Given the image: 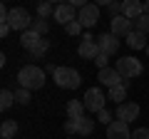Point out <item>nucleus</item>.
Returning <instances> with one entry per match:
<instances>
[{
    "label": "nucleus",
    "mask_w": 149,
    "mask_h": 139,
    "mask_svg": "<svg viewBox=\"0 0 149 139\" xmlns=\"http://www.w3.org/2000/svg\"><path fill=\"white\" fill-rule=\"evenodd\" d=\"M13 27L8 25V22H0V35H3V38H8V32H10Z\"/></svg>",
    "instance_id": "33"
},
{
    "label": "nucleus",
    "mask_w": 149,
    "mask_h": 139,
    "mask_svg": "<svg viewBox=\"0 0 149 139\" xmlns=\"http://www.w3.org/2000/svg\"><path fill=\"white\" fill-rule=\"evenodd\" d=\"M134 30H142V32L149 30V13H144L142 17H137V20H134Z\"/></svg>",
    "instance_id": "26"
},
{
    "label": "nucleus",
    "mask_w": 149,
    "mask_h": 139,
    "mask_svg": "<svg viewBox=\"0 0 149 139\" xmlns=\"http://www.w3.org/2000/svg\"><path fill=\"white\" fill-rule=\"evenodd\" d=\"M72 20H77V17H74V5L62 3V5L55 8V22H60V25H70Z\"/></svg>",
    "instance_id": "14"
},
{
    "label": "nucleus",
    "mask_w": 149,
    "mask_h": 139,
    "mask_svg": "<svg viewBox=\"0 0 149 139\" xmlns=\"http://www.w3.org/2000/svg\"><path fill=\"white\" fill-rule=\"evenodd\" d=\"M122 15L129 20H137L144 15V0H122Z\"/></svg>",
    "instance_id": "11"
},
{
    "label": "nucleus",
    "mask_w": 149,
    "mask_h": 139,
    "mask_svg": "<svg viewBox=\"0 0 149 139\" xmlns=\"http://www.w3.org/2000/svg\"><path fill=\"white\" fill-rule=\"evenodd\" d=\"M147 52H149V45H147Z\"/></svg>",
    "instance_id": "37"
},
{
    "label": "nucleus",
    "mask_w": 149,
    "mask_h": 139,
    "mask_svg": "<svg viewBox=\"0 0 149 139\" xmlns=\"http://www.w3.org/2000/svg\"><path fill=\"white\" fill-rule=\"evenodd\" d=\"M132 139H149V129H144V127H139V129H134V134H132Z\"/></svg>",
    "instance_id": "30"
},
{
    "label": "nucleus",
    "mask_w": 149,
    "mask_h": 139,
    "mask_svg": "<svg viewBox=\"0 0 149 139\" xmlns=\"http://www.w3.org/2000/svg\"><path fill=\"white\" fill-rule=\"evenodd\" d=\"M15 134H17V122H15V119H5L3 127H0V137L10 139V137H15Z\"/></svg>",
    "instance_id": "22"
},
{
    "label": "nucleus",
    "mask_w": 149,
    "mask_h": 139,
    "mask_svg": "<svg viewBox=\"0 0 149 139\" xmlns=\"http://www.w3.org/2000/svg\"><path fill=\"white\" fill-rule=\"evenodd\" d=\"M15 102H17V104H30V90L17 87V90H15Z\"/></svg>",
    "instance_id": "25"
},
{
    "label": "nucleus",
    "mask_w": 149,
    "mask_h": 139,
    "mask_svg": "<svg viewBox=\"0 0 149 139\" xmlns=\"http://www.w3.org/2000/svg\"><path fill=\"white\" fill-rule=\"evenodd\" d=\"M95 62H97V67H109V65H107V62H109V55H104V52H100V55H97V57H95Z\"/></svg>",
    "instance_id": "29"
},
{
    "label": "nucleus",
    "mask_w": 149,
    "mask_h": 139,
    "mask_svg": "<svg viewBox=\"0 0 149 139\" xmlns=\"http://www.w3.org/2000/svg\"><path fill=\"white\" fill-rule=\"evenodd\" d=\"M40 40H42V35H37L32 27H30V30H25V32H20V45L27 50V52H30V50L35 47L37 42H40Z\"/></svg>",
    "instance_id": "18"
},
{
    "label": "nucleus",
    "mask_w": 149,
    "mask_h": 139,
    "mask_svg": "<svg viewBox=\"0 0 149 139\" xmlns=\"http://www.w3.org/2000/svg\"><path fill=\"white\" fill-rule=\"evenodd\" d=\"M47 3H52V5L57 8V5H62V3H67V0H47Z\"/></svg>",
    "instance_id": "35"
},
{
    "label": "nucleus",
    "mask_w": 149,
    "mask_h": 139,
    "mask_svg": "<svg viewBox=\"0 0 149 139\" xmlns=\"http://www.w3.org/2000/svg\"><path fill=\"white\" fill-rule=\"evenodd\" d=\"M67 117H70V119H80V117H85V102H80V99H70V102H67Z\"/></svg>",
    "instance_id": "19"
},
{
    "label": "nucleus",
    "mask_w": 149,
    "mask_h": 139,
    "mask_svg": "<svg viewBox=\"0 0 149 139\" xmlns=\"http://www.w3.org/2000/svg\"><path fill=\"white\" fill-rule=\"evenodd\" d=\"M80 82H82V77L74 67H57L55 70V85L62 87V90H77Z\"/></svg>",
    "instance_id": "2"
},
{
    "label": "nucleus",
    "mask_w": 149,
    "mask_h": 139,
    "mask_svg": "<svg viewBox=\"0 0 149 139\" xmlns=\"http://www.w3.org/2000/svg\"><path fill=\"white\" fill-rule=\"evenodd\" d=\"M37 17H42V20L55 17V5H52V3H47V0H42V3L37 5Z\"/></svg>",
    "instance_id": "21"
},
{
    "label": "nucleus",
    "mask_w": 149,
    "mask_h": 139,
    "mask_svg": "<svg viewBox=\"0 0 149 139\" xmlns=\"http://www.w3.org/2000/svg\"><path fill=\"white\" fill-rule=\"evenodd\" d=\"M139 117V104L137 102H122L117 107V119H122V122H134V119Z\"/></svg>",
    "instance_id": "12"
},
{
    "label": "nucleus",
    "mask_w": 149,
    "mask_h": 139,
    "mask_svg": "<svg viewBox=\"0 0 149 139\" xmlns=\"http://www.w3.org/2000/svg\"><path fill=\"white\" fill-rule=\"evenodd\" d=\"M114 67H117V72L122 75V80H134V77L142 75V70H144L137 57H119Z\"/></svg>",
    "instance_id": "3"
},
{
    "label": "nucleus",
    "mask_w": 149,
    "mask_h": 139,
    "mask_svg": "<svg viewBox=\"0 0 149 139\" xmlns=\"http://www.w3.org/2000/svg\"><path fill=\"white\" fill-rule=\"evenodd\" d=\"M132 25H134V22L129 20V17H124V15H117V17H112V35H117V38H119V35H124V38H127L129 32L134 30Z\"/></svg>",
    "instance_id": "15"
},
{
    "label": "nucleus",
    "mask_w": 149,
    "mask_h": 139,
    "mask_svg": "<svg viewBox=\"0 0 149 139\" xmlns=\"http://www.w3.org/2000/svg\"><path fill=\"white\" fill-rule=\"evenodd\" d=\"M107 139H132L129 124L122 119H114L112 124H107Z\"/></svg>",
    "instance_id": "9"
},
{
    "label": "nucleus",
    "mask_w": 149,
    "mask_h": 139,
    "mask_svg": "<svg viewBox=\"0 0 149 139\" xmlns=\"http://www.w3.org/2000/svg\"><path fill=\"white\" fill-rule=\"evenodd\" d=\"M127 45L132 50H147V32H142V30H132L127 35Z\"/></svg>",
    "instance_id": "16"
},
{
    "label": "nucleus",
    "mask_w": 149,
    "mask_h": 139,
    "mask_svg": "<svg viewBox=\"0 0 149 139\" xmlns=\"http://www.w3.org/2000/svg\"><path fill=\"white\" fill-rule=\"evenodd\" d=\"M65 32H67V35H74V38H77V35L82 32V25H80V20H72L70 25H65Z\"/></svg>",
    "instance_id": "27"
},
{
    "label": "nucleus",
    "mask_w": 149,
    "mask_h": 139,
    "mask_svg": "<svg viewBox=\"0 0 149 139\" xmlns=\"http://www.w3.org/2000/svg\"><path fill=\"white\" fill-rule=\"evenodd\" d=\"M77 55L85 57V60H95L97 55H100V45L95 42V38H92L90 32L82 35V42H80V47H77Z\"/></svg>",
    "instance_id": "8"
},
{
    "label": "nucleus",
    "mask_w": 149,
    "mask_h": 139,
    "mask_svg": "<svg viewBox=\"0 0 149 139\" xmlns=\"http://www.w3.org/2000/svg\"><path fill=\"white\" fill-rule=\"evenodd\" d=\"M97 119H100L102 124H112V114H109V109H102V112H97Z\"/></svg>",
    "instance_id": "28"
},
{
    "label": "nucleus",
    "mask_w": 149,
    "mask_h": 139,
    "mask_svg": "<svg viewBox=\"0 0 149 139\" xmlns=\"http://www.w3.org/2000/svg\"><path fill=\"white\" fill-rule=\"evenodd\" d=\"M109 15H112V17L122 15V3H112V5H109Z\"/></svg>",
    "instance_id": "31"
},
{
    "label": "nucleus",
    "mask_w": 149,
    "mask_h": 139,
    "mask_svg": "<svg viewBox=\"0 0 149 139\" xmlns=\"http://www.w3.org/2000/svg\"><path fill=\"white\" fill-rule=\"evenodd\" d=\"M77 20H80V25L85 27V30L95 27L97 20H100V8H97V3H90V5L80 8V13H77Z\"/></svg>",
    "instance_id": "7"
},
{
    "label": "nucleus",
    "mask_w": 149,
    "mask_h": 139,
    "mask_svg": "<svg viewBox=\"0 0 149 139\" xmlns=\"http://www.w3.org/2000/svg\"><path fill=\"white\" fill-rule=\"evenodd\" d=\"M147 3H149V0H147Z\"/></svg>",
    "instance_id": "40"
},
{
    "label": "nucleus",
    "mask_w": 149,
    "mask_h": 139,
    "mask_svg": "<svg viewBox=\"0 0 149 139\" xmlns=\"http://www.w3.org/2000/svg\"><path fill=\"white\" fill-rule=\"evenodd\" d=\"M70 5H74V8H85V5H90V0H67Z\"/></svg>",
    "instance_id": "32"
},
{
    "label": "nucleus",
    "mask_w": 149,
    "mask_h": 139,
    "mask_svg": "<svg viewBox=\"0 0 149 139\" xmlns=\"http://www.w3.org/2000/svg\"><path fill=\"white\" fill-rule=\"evenodd\" d=\"M144 13H149V3H147V0H144Z\"/></svg>",
    "instance_id": "36"
},
{
    "label": "nucleus",
    "mask_w": 149,
    "mask_h": 139,
    "mask_svg": "<svg viewBox=\"0 0 149 139\" xmlns=\"http://www.w3.org/2000/svg\"><path fill=\"white\" fill-rule=\"evenodd\" d=\"M92 129H95V119H90V117L67 119V122H65V132H67V134H82V137H90Z\"/></svg>",
    "instance_id": "5"
},
{
    "label": "nucleus",
    "mask_w": 149,
    "mask_h": 139,
    "mask_svg": "<svg viewBox=\"0 0 149 139\" xmlns=\"http://www.w3.org/2000/svg\"><path fill=\"white\" fill-rule=\"evenodd\" d=\"M104 92L100 90V87H90V90L85 92V109L87 112H102V109H104Z\"/></svg>",
    "instance_id": "6"
},
{
    "label": "nucleus",
    "mask_w": 149,
    "mask_h": 139,
    "mask_svg": "<svg viewBox=\"0 0 149 139\" xmlns=\"http://www.w3.org/2000/svg\"><path fill=\"white\" fill-rule=\"evenodd\" d=\"M32 30H35L37 35H47L50 22H47V20H42V17H37V20H32Z\"/></svg>",
    "instance_id": "24"
},
{
    "label": "nucleus",
    "mask_w": 149,
    "mask_h": 139,
    "mask_svg": "<svg viewBox=\"0 0 149 139\" xmlns=\"http://www.w3.org/2000/svg\"><path fill=\"white\" fill-rule=\"evenodd\" d=\"M127 87H129V80H124L122 85L109 87V92H107V99H112V102H117V104H122L124 97H127Z\"/></svg>",
    "instance_id": "17"
},
{
    "label": "nucleus",
    "mask_w": 149,
    "mask_h": 139,
    "mask_svg": "<svg viewBox=\"0 0 149 139\" xmlns=\"http://www.w3.org/2000/svg\"><path fill=\"white\" fill-rule=\"evenodd\" d=\"M97 80L102 82V85H107V87H114V85H122V75L117 72V67H102L100 70V75H97Z\"/></svg>",
    "instance_id": "13"
},
{
    "label": "nucleus",
    "mask_w": 149,
    "mask_h": 139,
    "mask_svg": "<svg viewBox=\"0 0 149 139\" xmlns=\"http://www.w3.org/2000/svg\"><path fill=\"white\" fill-rule=\"evenodd\" d=\"M17 85L25 87V90H40V87L45 85V70L37 67V65H25V67H20V72H17Z\"/></svg>",
    "instance_id": "1"
},
{
    "label": "nucleus",
    "mask_w": 149,
    "mask_h": 139,
    "mask_svg": "<svg viewBox=\"0 0 149 139\" xmlns=\"http://www.w3.org/2000/svg\"><path fill=\"white\" fill-rule=\"evenodd\" d=\"M97 45H100V52H104V55H117V50H119V40H117V35H112V32H104V35H100L97 38Z\"/></svg>",
    "instance_id": "10"
},
{
    "label": "nucleus",
    "mask_w": 149,
    "mask_h": 139,
    "mask_svg": "<svg viewBox=\"0 0 149 139\" xmlns=\"http://www.w3.org/2000/svg\"><path fill=\"white\" fill-rule=\"evenodd\" d=\"M47 50H50V40H40V42L30 50V60H42L45 55H47Z\"/></svg>",
    "instance_id": "20"
},
{
    "label": "nucleus",
    "mask_w": 149,
    "mask_h": 139,
    "mask_svg": "<svg viewBox=\"0 0 149 139\" xmlns=\"http://www.w3.org/2000/svg\"><path fill=\"white\" fill-rule=\"evenodd\" d=\"M95 3H97V5H107V8H109L112 3H114V0H95Z\"/></svg>",
    "instance_id": "34"
},
{
    "label": "nucleus",
    "mask_w": 149,
    "mask_h": 139,
    "mask_svg": "<svg viewBox=\"0 0 149 139\" xmlns=\"http://www.w3.org/2000/svg\"><path fill=\"white\" fill-rule=\"evenodd\" d=\"M13 104H15V92L3 90V92H0V109H3V112H8Z\"/></svg>",
    "instance_id": "23"
},
{
    "label": "nucleus",
    "mask_w": 149,
    "mask_h": 139,
    "mask_svg": "<svg viewBox=\"0 0 149 139\" xmlns=\"http://www.w3.org/2000/svg\"><path fill=\"white\" fill-rule=\"evenodd\" d=\"M70 139H72V137H70Z\"/></svg>",
    "instance_id": "39"
},
{
    "label": "nucleus",
    "mask_w": 149,
    "mask_h": 139,
    "mask_svg": "<svg viewBox=\"0 0 149 139\" xmlns=\"http://www.w3.org/2000/svg\"><path fill=\"white\" fill-rule=\"evenodd\" d=\"M8 25H10L13 30L25 32V30H30V27H32V15L25 10V8H13L10 17H8Z\"/></svg>",
    "instance_id": "4"
},
{
    "label": "nucleus",
    "mask_w": 149,
    "mask_h": 139,
    "mask_svg": "<svg viewBox=\"0 0 149 139\" xmlns=\"http://www.w3.org/2000/svg\"><path fill=\"white\" fill-rule=\"evenodd\" d=\"M3 139H5V137H3ZM10 139H15V137H10Z\"/></svg>",
    "instance_id": "38"
}]
</instances>
